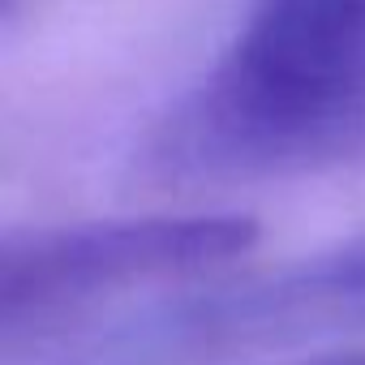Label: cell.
<instances>
[{"instance_id":"6da1fadb","label":"cell","mask_w":365,"mask_h":365,"mask_svg":"<svg viewBox=\"0 0 365 365\" xmlns=\"http://www.w3.org/2000/svg\"><path fill=\"white\" fill-rule=\"evenodd\" d=\"M258 245L250 215H155L14 232L0 245V322L14 335L125 288L215 271Z\"/></svg>"},{"instance_id":"3957f363","label":"cell","mask_w":365,"mask_h":365,"mask_svg":"<svg viewBox=\"0 0 365 365\" xmlns=\"http://www.w3.org/2000/svg\"><path fill=\"white\" fill-rule=\"evenodd\" d=\"M271 365H365V352H322V356H297V361H271Z\"/></svg>"},{"instance_id":"7a4b0ae2","label":"cell","mask_w":365,"mask_h":365,"mask_svg":"<svg viewBox=\"0 0 365 365\" xmlns=\"http://www.w3.org/2000/svg\"><path fill=\"white\" fill-rule=\"evenodd\" d=\"M309 279H314V288H327L339 297H365V250H352V254L322 262Z\"/></svg>"}]
</instances>
